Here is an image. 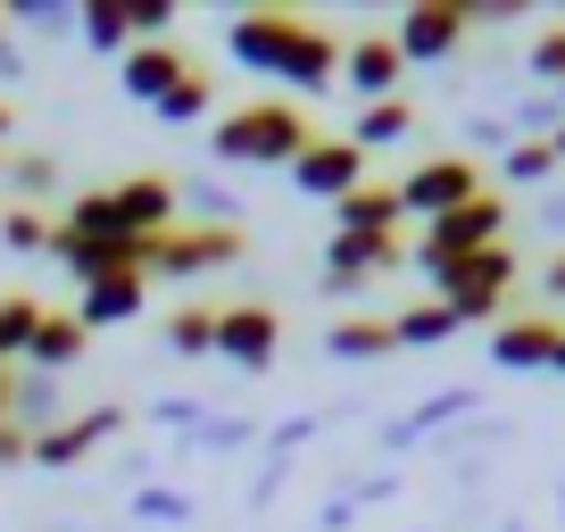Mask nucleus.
Returning <instances> with one entry per match:
<instances>
[{
	"instance_id": "obj_51",
	"label": "nucleus",
	"mask_w": 565,
	"mask_h": 532,
	"mask_svg": "<svg viewBox=\"0 0 565 532\" xmlns=\"http://www.w3.org/2000/svg\"><path fill=\"white\" fill-rule=\"evenodd\" d=\"M0 216H9V209H0Z\"/></svg>"
},
{
	"instance_id": "obj_27",
	"label": "nucleus",
	"mask_w": 565,
	"mask_h": 532,
	"mask_svg": "<svg viewBox=\"0 0 565 532\" xmlns=\"http://www.w3.org/2000/svg\"><path fill=\"white\" fill-rule=\"evenodd\" d=\"M167 350H175V358H209L216 350V308H175V317H167Z\"/></svg>"
},
{
	"instance_id": "obj_8",
	"label": "nucleus",
	"mask_w": 565,
	"mask_h": 532,
	"mask_svg": "<svg viewBox=\"0 0 565 532\" xmlns=\"http://www.w3.org/2000/svg\"><path fill=\"white\" fill-rule=\"evenodd\" d=\"M282 175H291V192H308V200H350L358 183H366V150H358L350 134H341V142H324V134H317Z\"/></svg>"
},
{
	"instance_id": "obj_18",
	"label": "nucleus",
	"mask_w": 565,
	"mask_h": 532,
	"mask_svg": "<svg viewBox=\"0 0 565 532\" xmlns=\"http://www.w3.org/2000/svg\"><path fill=\"white\" fill-rule=\"evenodd\" d=\"M407 209H399V183H358L350 200H333V233H399Z\"/></svg>"
},
{
	"instance_id": "obj_4",
	"label": "nucleus",
	"mask_w": 565,
	"mask_h": 532,
	"mask_svg": "<svg viewBox=\"0 0 565 532\" xmlns=\"http://www.w3.org/2000/svg\"><path fill=\"white\" fill-rule=\"evenodd\" d=\"M508 284H515V249L491 242V249H475V258L449 266V284L433 291V300H441L458 324H499V308H508Z\"/></svg>"
},
{
	"instance_id": "obj_43",
	"label": "nucleus",
	"mask_w": 565,
	"mask_h": 532,
	"mask_svg": "<svg viewBox=\"0 0 565 532\" xmlns=\"http://www.w3.org/2000/svg\"><path fill=\"white\" fill-rule=\"evenodd\" d=\"M9 400H18V374H0V425H9Z\"/></svg>"
},
{
	"instance_id": "obj_37",
	"label": "nucleus",
	"mask_w": 565,
	"mask_h": 532,
	"mask_svg": "<svg viewBox=\"0 0 565 532\" xmlns=\"http://www.w3.org/2000/svg\"><path fill=\"white\" fill-rule=\"evenodd\" d=\"M150 425H159V433H200V400H159Z\"/></svg>"
},
{
	"instance_id": "obj_9",
	"label": "nucleus",
	"mask_w": 565,
	"mask_h": 532,
	"mask_svg": "<svg viewBox=\"0 0 565 532\" xmlns=\"http://www.w3.org/2000/svg\"><path fill=\"white\" fill-rule=\"evenodd\" d=\"M242 258V225H175L150 242V275H209Z\"/></svg>"
},
{
	"instance_id": "obj_25",
	"label": "nucleus",
	"mask_w": 565,
	"mask_h": 532,
	"mask_svg": "<svg viewBox=\"0 0 565 532\" xmlns=\"http://www.w3.org/2000/svg\"><path fill=\"white\" fill-rule=\"evenodd\" d=\"M209 108H216V75H200V67H192V75H183V84L167 92L159 108H150V117H159V125H200Z\"/></svg>"
},
{
	"instance_id": "obj_10",
	"label": "nucleus",
	"mask_w": 565,
	"mask_h": 532,
	"mask_svg": "<svg viewBox=\"0 0 565 532\" xmlns=\"http://www.w3.org/2000/svg\"><path fill=\"white\" fill-rule=\"evenodd\" d=\"M391 42H399L407 67H416V58H449L466 42V0H416V9H399Z\"/></svg>"
},
{
	"instance_id": "obj_24",
	"label": "nucleus",
	"mask_w": 565,
	"mask_h": 532,
	"mask_svg": "<svg viewBox=\"0 0 565 532\" xmlns=\"http://www.w3.org/2000/svg\"><path fill=\"white\" fill-rule=\"evenodd\" d=\"M407 134H416V100H407V92H399V100H374L366 117L350 125V142H358V150H383V142H407Z\"/></svg>"
},
{
	"instance_id": "obj_48",
	"label": "nucleus",
	"mask_w": 565,
	"mask_h": 532,
	"mask_svg": "<svg viewBox=\"0 0 565 532\" xmlns=\"http://www.w3.org/2000/svg\"><path fill=\"white\" fill-rule=\"evenodd\" d=\"M557 108H565V84H557Z\"/></svg>"
},
{
	"instance_id": "obj_41",
	"label": "nucleus",
	"mask_w": 565,
	"mask_h": 532,
	"mask_svg": "<svg viewBox=\"0 0 565 532\" xmlns=\"http://www.w3.org/2000/svg\"><path fill=\"white\" fill-rule=\"evenodd\" d=\"M541 284H548V300H565V258H548V275H541Z\"/></svg>"
},
{
	"instance_id": "obj_36",
	"label": "nucleus",
	"mask_w": 565,
	"mask_h": 532,
	"mask_svg": "<svg viewBox=\"0 0 565 532\" xmlns=\"http://www.w3.org/2000/svg\"><path fill=\"white\" fill-rule=\"evenodd\" d=\"M183 200H192V209L209 216V225H233V209H242V200H233L225 183H192V192H183Z\"/></svg>"
},
{
	"instance_id": "obj_15",
	"label": "nucleus",
	"mask_w": 565,
	"mask_h": 532,
	"mask_svg": "<svg viewBox=\"0 0 565 532\" xmlns=\"http://www.w3.org/2000/svg\"><path fill=\"white\" fill-rule=\"evenodd\" d=\"M117 433H125V408H92V416H67V425L34 433V466H75V458H92L100 441H117Z\"/></svg>"
},
{
	"instance_id": "obj_39",
	"label": "nucleus",
	"mask_w": 565,
	"mask_h": 532,
	"mask_svg": "<svg viewBox=\"0 0 565 532\" xmlns=\"http://www.w3.org/2000/svg\"><path fill=\"white\" fill-rule=\"evenodd\" d=\"M18 458H34V433L9 416V425H0V466H18Z\"/></svg>"
},
{
	"instance_id": "obj_14",
	"label": "nucleus",
	"mask_w": 565,
	"mask_h": 532,
	"mask_svg": "<svg viewBox=\"0 0 565 532\" xmlns=\"http://www.w3.org/2000/svg\"><path fill=\"white\" fill-rule=\"evenodd\" d=\"M341 75H350V92L374 108V100H399L407 58H399V42H391V34H358L350 51H341Z\"/></svg>"
},
{
	"instance_id": "obj_33",
	"label": "nucleus",
	"mask_w": 565,
	"mask_h": 532,
	"mask_svg": "<svg viewBox=\"0 0 565 532\" xmlns=\"http://www.w3.org/2000/svg\"><path fill=\"white\" fill-rule=\"evenodd\" d=\"M524 67H532V75H541V84H548V92H557V84H565V25H548V34H532V58H524Z\"/></svg>"
},
{
	"instance_id": "obj_7",
	"label": "nucleus",
	"mask_w": 565,
	"mask_h": 532,
	"mask_svg": "<svg viewBox=\"0 0 565 532\" xmlns=\"http://www.w3.org/2000/svg\"><path fill=\"white\" fill-rule=\"evenodd\" d=\"M275 350H282V317H275L266 300H233V308H216V358H225V366L266 374V366H275Z\"/></svg>"
},
{
	"instance_id": "obj_29",
	"label": "nucleus",
	"mask_w": 565,
	"mask_h": 532,
	"mask_svg": "<svg viewBox=\"0 0 565 532\" xmlns=\"http://www.w3.org/2000/svg\"><path fill=\"white\" fill-rule=\"evenodd\" d=\"M134 515H141V524H192V491H175V482H141Z\"/></svg>"
},
{
	"instance_id": "obj_32",
	"label": "nucleus",
	"mask_w": 565,
	"mask_h": 532,
	"mask_svg": "<svg viewBox=\"0 0 565 532\" xmlns=\"http://www.w3.org/2000/svg\"><path fill=\"white\" fill-rule=\"evenodd\" d=\"M51 216H42V209H9V216H0V242H9V249H18V258H25V249H51Z\"/></svg>"
},
{
	"instance_id": "obj_6",
	"label": "nucleus",
	"mask_w": 565,
	"mask_h": 532,
	"mask_svg": "<svg viewBox=\"0 0 565 532\" xmlns=\"http://www.w3.org/2000/svg\"><path fill=\"white\" fill-rule=\"evenodd\" d=\"M407 266V242L399 233H333V242H324V275L317 284L333 291H358V284H383V275H399Z\"/></svg>"
},
{
	"instance_id": "obj_23",
	"label": "nucleus",
	"mask_w": 565,
	"mask_h": 532,
	"mask_svg": "<svg viewBox=\"0 0 565 532\" xmlns=\"http://www.w3.org/2000/svg\"><path fill=\"white\" fill-rule=\"evenodd\" d=\"M449 333H458V317H449L441 300H416V308L391 317V341H399V350H441Z\"/></svg>"
},
{
	"instance_id": "obj_45",
	"label": "nucleus",
	"mask_w": 565,
	"mask_h": 532,
	"mask_svg": "<svg viewBox=\"0 0 565 532\" xmlns=\"http://www.w3.org/2000/svg\"><path fill=\"white\" fill-rule=\"evenodd\" d=\"M0 134H9V100H0Z\"/></svg>"
},
{
	"instance_id": "obj_2",
	"label": "nucleus",
	"mask_w": 565,
	"mask_h": 532,
	"mask_svg": "<svg viewBox=\"0 0 565 532\" xmlns=\"http://www.w3.org/2000/svg\"><path fill=\"white\" fill-rule=\"evenodd\" d=\"M308 142H317V125H308L300 100H242V108H225L216 134H209V150L225 167H291Z\"/></svg>"
},
{
	"instance_id": "obj_28",
	"label": "nucleus",
	"mask_w": 565,
	"mask_h": 532,
	"mask_svg": "<svg viewBox=\"0 0 565 532\" xmlns=\"http://www.w3.org/2000/svg\"><path fill=\"white\" fill-rule=\"evenodd\" d=\"M183 441L209 449V458H233V449L258 441V425H249V416H200V433H183Z\"/></svg>"
},
{
	"instance_id": "obj_35",
	"label": "nucleus",
	"mask_w": 565,
	"mask_h": 532,
	"mask_svg": "<svg viewBox=\"0 0 565 532\" xmlns=\"http://www.w3.org/2000/svg\"><path fill=\"white\" fill-rule=\"evenodd\" d=\"M317 441V416H291V425H275L266 433V466H291V449H308Z\"/></svg>"
},
{
	"instance_id": "obj_20",
	"label": "nucleus",
	"mask_w": 565,
	"mask_h": 532,
	"mask_svg": "<svg viewBox=\"0 0 565 532\" xmlns=\"http://www.w3.org/2000/svg\"><path fill=\"white\" fill-rule=\"evenodd\" d=\"M399 341H391L383 317H341L333 333H324V358H341V366H374V358H391Z\"/></svg>"
},
{
	"instance_id": "obj_1",
	"label": "nucleus",
	"mask_w": 565,
	"mask_h": 532,
	"mask_svg": "<svg viewBox=\"0 0 565 532\" xmlns=\"http://www.w3.org/2000/svg\"><path fill=\"white\" fill-rule=\"evenodd\" d=\"M175 209H183V183L134 175V183H108V192H84L58 225L75 242H159V233H175Z\"/></svg>"
},
{
	"instance_id": "obj_46",
	"label": "nucleus",
	"mask_w": 565,
	"mask_h": 532,
	"mask_svg": "<svg viewBox=\"0 0 565 532\" xmlns=\"http://www.w3.org/2000/svg\"><path fill=\"white\" fill-rule=\"evenodd\" d=\"M557 159H565V125H557Z\"/></svg>"
},
{
	"instance_id": "obj_50",
	"label": "nucleus",
	"mask_w": 565,
	"mask_h": 532,
	"mask_svg": "<svg viewBox=\"0 0 565 532\" xmlns=\"http://www.w3.org/2000/svg\"><path fill=\"white\" fill-rule=\"evenodd\" d=\"M0 34H9V25H0Z\"/></svg>"
},
{
	"instance_id": "obj_12",
	"label": "nucleus",
	"mask_w": 565,
	"mask_h": 532,
	"mask_svg": "<svg viewBox=\"0 0 565 532\" xmlns=\"http://www.w3.org/2000/svg\"><path fill=\"white\" fill-rule=\"evenodd\" d=\"M557 341H565L557 317H499V324H491V366L541 374V366H557Z\"/></svg>"
},
{
	"instance_id": "obj_16",
	"label": "nucleus",
	"mask_w": 565,
	"mask_h": 532,
	"mask_svg": "<svg viewBox=\"0 0 565 532\" xmlns=\"http://www.w3.org/2000/svg\"><path fill=\"white\" fill-rule=\"evenodd\" d=\"M141 308H150V275H108V284H84L75 324H84V333H108V324H134Z\"/></svg>"
},
{
	"instance_id": "obj_11",
	"label": "nucleus",
	"mask_w": 565,
	"mask_h": 532,
	"mask_svg": "<svg viewBox=\"0 0 565 532\" xmlns=\"http://www.w3.org/2000/svg\"><path fill=\"white\" fill-rule=\"evenodd\" d=\"M282 84L291 92H333L341 84V34H324V25L291 18V34H282Z\"/></svg>"
},
{
	"instance_id": "obj_49",
	"label": "nucleus",
	"mask_w": 565,
	"mask_h": 532,
	"mask_svg": "<svg viewBox=\"0 0 565 532\" xmlns=\"http://www.w3.org/2000/svg\"><path fill=\"white\" fill-rule=\"evenodd\" d=\"M0 175H9V159H0Z\"/></svg>"
},
{
	"instance_id": "obj_3",
	"label": "nucleus",
	"mask_w": 565,
	"mask_h": 532,
	"mask_svg": "<svg viewBox=\"0 0 565 532\" xmlns=\"http://www.w3.org/2000/svg\"><path fill=\"white\" fill-rule=\"evenodd\" d=\"M499 233H508V209H499L491 192H482V200H466V209H449V216H433V225L416 233V284H433V291H441V284H449V266H458V258H475V249H491Z\"/></svg>"
},
{
	"instance_id": "obj_22",
	"label": "nucleus",
	"mask_w": 565,
	"mask_h": 532,
	"mask_svg": "<svg viewBox=\"0 0 565 532\" xmlns=\"http://www.w3.org/2000/svg\"><path fill=\"white\" fill-rule=\"evenodd\" d=\"M466 408H475V391H433V400H424L416 416H399V425H391L383 441H391V449H416L424 433H441V425H458Z\"/></svg>"
},
{
	"instance_id": "obj_34",
	"label": "nucleus",
	"mask_w": 565,
	"mask_h": 532,
	"mask_svg": "<svg viewBox=\"0 0 565 532\" xmlns=\"http://www.w3.org/2000/svg\"><path fill=\"white\" fill-rule=\"evenodd\" d=\"M125 25H134V42H167V25H175V0H125Z\"/></svg>"
},
{
	"instance_id": "obj_21",
	"label": "nucleus",
	"mask_w": 565,
	"mask_h": 532,
	"mask_svg": "<svg viewBox=\"0 0 565 532\" xmlns=\"http://www.w3.org/2000/svg\"><path fill=\"white\" fill-rule=\"evenodd\" d=\"M75 42L100 58H125L134 51V25H125V0H84V18H75Z\"/></svg>"
},
{
	"instance_id": "obj_17",
	"label": "nucleus",
	"mask_w": 565,
	"mask_h": 532,
	"mask_svg": "<svg viewBox=\"0 0 565 532\" xmlns=\"http://www.w3.org/2000/svg\"><path fill=\"white\" fill-rule=\"evenodd\" d=\"M282 34H291V9H249V18L225 25V51L242 58V67L275 75V67H282Z\"/></svg>"
},
{
	"instance_id": "obj_42",
	"label": "nucleus",
	"mask_w": 565,
	"mask_h": 532,
	"mask_svg": "<svg viewBox=\"0 0 565 532\" xmlns=\"http://www.w3.org/2000/svg\"><path fill=\"white\" fill-rule=\"evenodd\" d=\"M541 225H557V233H565V192H548V209H541Z\"/></svg>"
},
{
	"instance_id": "obj_38",
	"label": "nucleus",
	"mask_w": 565,
	"mask_h": 532,
	"mask_svg": "<svg viewBox=\"0 0 565 532\" xmlns=\"http://www.w3.org/2000/svg\"><path fill=\"white\" fill-rule=\"evenodd\" d=\"M524 0H466V25H515Z\"/></svg>"
},
{
	"instance_id": "obj_13",
	"label": "nucleus",
	"mask_w": 565,
	"mask_h": 532,
	"mask_svg": "<svg viewBox=\"0 0 565 532\" xmlns=\"http://www.w3.org/2000/svg\"><path fill=\"white\" fill-rule=\"evenodd\" d=\"M192 75V58L175 51V42H134V51L117 58V84H125V100H141V108H159L167 92Z\"/></svg>"
},
{
	"instance_id": "obj_47",
	"label": "nucleus",
	"mask_w": 565,
	"mask_h": 532,
	"mask_svg": "<svg viewBox=\"0 0 565 532\" xmlns=\"http://www.w3.org/2000/svg\"><path fill=\"white\" fill-rule=\"evenodd\" d=\"M508 532H532V524H508Z\"/></svg>"
},
{
	"instance_id": "obj_44",
	"label": "nucleus",
	"mask_w": 565,
	"mask_h": 532,
	"mask_svg": "<svg viewBox=\"0 0 565 532\" xmlns=\"http://www.w3.org/2000/svg\"><path fill=\"white\" fill-rule=\"evenodd\" d=\"M548 374H565V341H557V366H548Z\"/></svg>"
},
{
	"instance_id": "obj_31",
	"label": "nucleus",
	"mask_w": 565,
	"mask_h": 532,
	"mask_svg": "<svg viewBox=\"0 0 565 532\" xmlns=\"http://www.w3.org/2000/svg\"><path fill=\"white\" fill-rule=\"evenodd\" d=\"M9 183H18V209H34V200L58 192V159H42V150H25L18 167H9Z\"/></svg>"
},
{
	"instance_id": "obj_5",
	"label": "nucleus",
	"mask_w": 565,
	"mask_h": 532,
	"mask_svg": "<svg viewBox=\"0 0 565 532\" xmlns=\"http://www.w3.org/2000/svg\"><path fill=\"white\" fill-rule=\"evenodd\" d=\"M466 200H482V167H475V159H416V167L399 175V209L416 216V225L466 209Z\"/></svg>"
},
{
	"instance_id": "obj_30",
	"label": "nucleus",
	"mask_w": 565,
	"mask_h": 532,
	"mask_svg": "<svg viewBox=\"0 0 565 532\" xmlns=\"http://www.w3.org/2000/svg\"><path fill=\"white\" fill-rule=\"evenodd\" d=\"M499 175H508V183H548V175H557V142H508Z\"/></svg>"
},
{
	"instance_id": "obj_40",
	"label": "nucleus",
	"mask_w": 565,
	"mask_h": 532,
	"mask_svg": "<svg viewBox=\"0 0 565 532\" xmlns=\"http://www.w3.org/2000/svg\"><path fill=\"white\" fill-rule=\"evenodd\" d=\"M466 142H482V150H499V159H508V142H515V134H508L499 117H475V125H466Z\"/></svg>"
},
{
	"instance_id": "obj_26",
	"label": "nucleus",
	"mask_w": 565,
	"mask_h": 532,
	"mask_svg": "<svg viewBox=\"0 0 565 532\" xmlns=\"http://www.w3.org/2000/svg\"><path fill=\"white\" fill-rule=\"evenodd\" d=\"M75 18H84L75 0H9L0 9V25H25V34H75Z\"/></svg>"
},
{
	"instance_id": "obj_19",
	"label": "nucleus",
	"mask_w": 565,
	"mask_h": 532,
	"mask_svg": "<svg viewBox=\"0 0 565 532\" xmlns=\"http://www.w3.org/2000/svg\"><path fill=\"white\" fill-rule=\"evenodd\" d=\"M84 350L92 341H84V324H75V308H42V333H34V350H25V366L34 374H67Z\"/></svg>"
}]
</instances>
